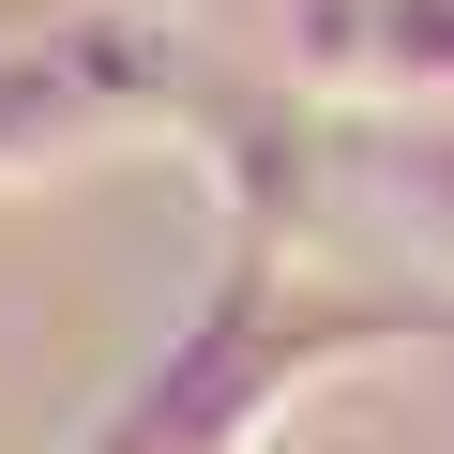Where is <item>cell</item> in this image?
<instances>
[{
    "label": "cell",
    "instance_id": "6da1fadb",
    "mask_svg": "<svg viewBox=\"0 0 454 454\" xmlns=\"http://www.w3.org/2000/svg\"><path fill=\"white\" fill-rule=\"evenodd\" d=\"M424 333H439V303H364L333 273H288L273 243H227L212 303L137 364V394L76 454H258L303 394H333V379H364V364H394Z\"/></svg>",
    "mask_w": 454,
    "mask_h": 454
},
{
    "label": "cell",
    "instance_id": "7a4b0ae2",
    "mask_svg": "<svg viewBox=\"0 0 454 454\" xmlns=\"http://www.w3.org/2000/svg\"><path fill=\"white\" fill-rule=\"evenodd\" d=\"M182 106H197V61L152 0H61L46 31L0 46V182H61L137 137H182Z\"/></svg>",
    "mask_w": 454,
    "mask_h": 454
},
{
    "label": "cell",
    "instance_id": "3957f363",
    "mask_svg": "<svg viewBox=\"0 0 454 454\" xmlns=\"http://www.w3.org/2000/svg\"><path fill=\"white\" fill-rule=\"evenodd\" d=\"M182 137H197V167L227 182V243H303L318 227V106L288 91V76H258V91H212L197 76V106H182Z\"/></svg>",
    "mask_w": 454,
    "mask_h": 454
},
{
    "label": "cell",
    "instance_id": "277c9868",
    "mask_svg": "<svg viewBox=\"0 0 454 454\" xmlns=\"http://www.w3.org/2000/svg\"><path fill=\"white\" fill-rule=\"evenodd\" d=\"M348 197L409 273H454V106H379V137H348Z\"/></svg>",
    "mask_w": 454,
    "mask_h": 454
},
{
    "label": "cell",
    "instance_id": "5b68a950",
    "mask_svg": "<svg viewBox=\"0 0 454 454\" xmlns=\"http://www.w3.org/2000/svg\"><path fill=\"white\" fill-rule=\"evenodd\" d=\"M379 106H454V0H379Z\"/></svg>",
    "mask_w": 454,
    "mask_h": 454
},
{
    "label": "cell",
    "instance_id": "8992f818",
    "mask_svg": "<svg viewBox=\"0 0 454 454\" xmlns=\"http://www.w3.org/2000/svg\"><path fill=\"white\" fill-rule=\"evenodd\" d=\"M46 16H61V0H0V46H16V31H46Z\"/></svg>",
    "mask_w": 454,
    "mask_h": 454
}]
</instances>
